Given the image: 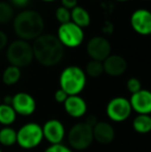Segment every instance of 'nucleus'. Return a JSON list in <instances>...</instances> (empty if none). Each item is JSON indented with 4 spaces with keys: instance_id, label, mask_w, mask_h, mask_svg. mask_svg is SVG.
<instances>
[{
    "instance_id": "nucleus-1",
    "label": "nucleus",
    "mask_w": 151,
    "mask_h": 152,
    "mask_svg": "<svg viewBox=\"0 0 151 152\" xmlns=\"http://www.w3.org/2000/svg\"><path fill=\"white\" fill-rule=\"evenodd\" d=\"M34 59L47 67L55 66L63 59L64 47L61 45L56 35L42 33L32 42Z\"/></svg>"
},
{
    "instance_id": "nucleus-2",
    "label": "nucleus",
    "mask_w": 151,
    "mask_h": 152,
    "mask_svg": "<svg viewBox=\"0 0 151 152\" xmlns=\"http://www.w3.org/2000/svg\"><path fill=\"white\" fill-rule=\"evenodd\" d=\"M12 28L19 39L34 40L44 33V21L36 10H23L12 19Z\"/></svg>"
},
{
    "instance_id": "nucleus-3",
    "label": "nucleus",
    "mask_w": 151,
    "mask_h": 152,
    "mask_svg": "<svg viewBox=\"0 0 151 152\" xmlns=\"http://www.w3.org/2000/svg\"><path fill=\"white\" fill-rule=\"evenodd\" d=\"M87 84V76L80 66L69 65L63 68L59 76L60 89L65 91L67 95H80Z\"/></svg>"
},
{
    "instance_id": "nucleus-4",
    "label": "nucleus",
    "mask_w": 151,
    "mask_h": 152,
    "mask_svg": "<svg viewBox=\"0 0 151 152\" xmlns=\"http://www.w3.org/2000/svg\"><path fill=\"white\" fill-rule=\"evenodd\" d=\"M6 59L10 65L19 68L28 66L34 59L32 45L27 40H14L6 49Z\"/></svg>"
},
{
    "instance_id": "nucleus-5",
    "label": "nucleus",
    "mask_w": 151,
    "mask_h": 152,
    "mask_svg": "<svg viewBox=\"0 0 151 152\" xmlns=\"http://www.w3.org/2000/svg\"><path fill=\"white\" fill-rule=\"evenodd\" d=\"M67 136V142L73 150L82 151L90 147L93 143V128L85 121L78 122L69 128Z\"/></svg>"
},
{
    "instance_id": "nucleus-6",
    "label": "nucleus",
    "mask_w": 151,
    "mask_h": 152,
    "mask_svg": "<svg viewBox=\"0 0 151 152\" xmlns=\"http://www.w3.org/2000/svg\"><path fill=\"white\" fill-rule=\"evenodd\" d=\"M42 127L36 122H27L17 130V144L22 149H34L42 144Z\"/></svg>"
},
{
    "instance_id": "nucleus-7",
    "label": "nucleus",
    "mask_w": 151,
    "mask_h": 152,
    "mask_svg": "<svg viewBox=\"0 0 151 152\" xmlns=\"http://www.w3.org/2000/svg\"><path fill=\"white\" fill-rule=\"evenodd\" d=\"M57 38L64 48H78L85 39V32L83 28L71 22L60 24L57 29Z\"/></svg>"
},
{
    "instance_id": "nucleus-8",
    "label": "nucleus",
    "mask_w": 151,
    "mask_h": 152,
    "mask_svg": "<svg viewBox=\"0 0 151 152\" xmlns=\"http://www.w3.org/2000/svg\"><path fill=\"white\" fill-rule=\"evenodd\" d=\"M133 113L129 99L123 96H116L109 100L106 107V114L111 121L120 123L129 118Z\"/></svg>"
},
{
    "instance_id": "nucleus-9",
    "label": "nucleus",
    "mask_w": 151,
    "mask_h": 152,
    "mask_svg": "<svg viewBox=\"0 0 151 152\" xmlns=\"http://www.w3.org/2000/svg\"><path fill=\"white\" fill-rule=\"evenodd\" d=\"M86 51L91 60H96L104 62L111 55L112 46L111 42L106 37L96 35L91 37L87 42Z\"/></svg>"
},
{
    "instance_id": "nucleus-10",
    "label": "nucleus",
    "mask_w": 151,
    "mask_h": 152,
    "mask_svg": "<svg viewBox=\"0 0 151 152\" xmlns=\"http://www.w3.org/2000/svg\"><path fill=\"white\" fill-rule=\"evenodd\" d=\"M44 139L50 145L61 144L66 136L65 126L58 119H49L42 125Z\"/></svg>"
},
{
    "instance_id": "nucleus-11",
    "label": "nucleus",
    "mask_w": 151,
    "mask_h": 152,
    "mask_svg": "<svg viewBox=\"0 0 151 152\" xmlns=\"http://www.w3.org/2000/svg\"><path fill=\"white\" fill-rule=\"evenodd\" d=\"M17 115L31 116L36 110V102L31 94L27 92H18L12 96V104Z\"/></svg>"
},
{
    "instance_id": "nucleus-12",
    "label": "nucleus",
    "mask_w": 151,
    "mask_h": 152,
    "mask_svg": "<svg viewBox=\"0 0 151 152\" xmlns=\"http://www.w3.org/2000/svg\"><path fill=\"white\" fill-rule=\"evenodd\" d=\"M131 26L140 35L151 34V12L146 8H138L131 16Z\"/></svg>"
},
{
    "instance_id": "nucleus-13",
    "label": "nucleus",
    "mask_w": 151,
    "mask_h": 152,
    "mask_svg": "<svg viewBox=\"0 0 151 152\" xmlns=\"http://www.w3.org/2000/svg\"><path fill=\"white\" fill-rule=\"evenodd\" d=\"M131 109L138 115L151 114V91L141 89L140 91L131 94L129 98Z\"/></svg>"
},
{
    "instance_id": "nucleus-14",
    "label": "nucleus",
    "mask_w": 151,
    "mask_h": 152,
    "mask_svg": "<svg viewBox=\"0 0 151 152\" xmlns=\"http://www.w3.org/2000/svg\"><path fill=\"white\" fill-rule=\"evenodd\" d=\"M63 108L65 113L71 118H82L87 113V102L82 96L71 95L63 104Z\"/></svg>"
},
{
    "instance_id": "nucleus-15",
    "label": "nucleus",
    "mask_w": 151,
    "mask_h": 152,
    "mask_svg": "<svg viewBox=\"0 0 151 152\" xmlns=\"http://www.w3.org/2000/svg\"><path fill=\"white\" fill-rule=\"evenodd\" d=\"M104 70L108 76L120 77L126 72L127 62L122 56L117 54H111L103 62Z\"/></svg>"
},
{
    "instance_id": "nucleus-16",
    "label": "nucleus",
    "mask_w": 151,
    "mask_h": 152,
    "mask_svg": "<svg viewBox=\"0 0 151 152\" xmlns=\"http://www.w3.org/2000/svg\"><path fill=\"white\" fill-rule=\"evenodd\" d=\"M93 138L101 145H108L113 142L115 138V129L111 123L107 121H97L93 126Z\"/></svg>"
},
{
    "instance_id": "nucleus-17",
    "label": "nucleus",
    "mask_w": 151,
    "mask_h": 152,
    "mask_svg": "<svg viewBox=\"0 0 151 152\" xmlns=\"http://www.w3.org/2000/svg\"><path fill=\"white\" fill-rule=\"evenodd\" d=\"M71 21L76 25H78L79 27L84 29L85 27H88L90 25L91 16L85 7L77 5L75 8L71 10Z\"/></svg>"
},
{
    "instance_id": "nucleus-18",
    "label": "nucleus",
    "mask_w": 151,
    "mask_h": 152,
    "mask_svg": "<svg viewBox=\"0 0 151 152\" xmlns=\"http://www.w3.org/2000/svg\"><path fill=\"white\" fill-rule=\"evenodd\" d=\"M131 125H133V130L138 134H149L151 132V116L150 115H137L133 118Z\"/></svg>"
},
{
    "instance_id": "nucleus-19",
    "label": "nucleus",
    "mask_w": 151,
    "mask_h": 152,
    "mask_svg": "<svg viewBox=\"0 0 151 152\" xmlns=\"http://www.w3.org/2000/svg\"><path fill=\"white\" fill-rule=\"evenodd\" d=\"M17 113L10 104L2 102L0 104V124L3 126H10L17 120Z\"/></svg>"
},
{
    "instance_id": "nucleus-20",
    "label": "nucleus",
    "mask_w": 151,
    "mask_h": 152,
    "mask_svg": "<svg viewBox=\"0 0 151 152\" xmlns=\"http://www.w3.org/2000/svg\"><path fill=\"white\" fill-rule=\"evenodd\" d=\"M21 75V68L14 65H8L2 74V81L7 86H12L20 81Z\"/></svg>"
},
{
    "instance_id": "nucleus-21",
    "label": "nucleus",
    "mask_w": 151,
    "mask_h": 152,
    "mask_svg": "<svg viewBox=\"0 0 151 152\" xmlns=\"http://www.w3.org/2000/svg\"><path fill=\"white\" fill-rule=\"evenodd\" d=\"M0 144L10 147L17 144V130L10 126H3L0 129Z\"/></svg>"
},
{
    "instance_id": "nucleus-22",
    "label": "nucleus",
    "mask_w": 151,
    "mask_h": 152,
    "mask_svg": "<svg viewBox=\"0 0 151 152\" xmlns=\"http://www.w3.org/2000/svg\"><path fill=\"white\" fill-rule=\"evenodd\" d=\"M86 76L91 77V78H98L105 72L104 70L103 62L96 60H90L86 64V67L84 69Z\"/></svg>"
},
{
    "instance_id": "nucleus-23",
    "label": "nucleus",
    "mask_w": 151,
    "mask_h": 152,
    "mask_svg": "<svg viewBox=\"0 0 151 152\" xmlns=\"http://www.w3.org/2000/svg\"><path fill=\"white\" fill-rule=\"evenodd\" d=\"M14 7L10 3L0 1V24H6L14 19Z\"/></svg>"
},
{
    "instance_id": "nucleus-24",
    "label": "nucleus",
    "mask_w": 151,
    "mask_h": 152,
    "mask_svg": "<svg viewBox=\"0 0 151 152\" xmlns=\"http://www.w3.org/2000/svg\"><path fill=\"white\" fill-rule=\"evenodd\" d=\"M55 17H56V20L60 24L69 23L71 22V10L63 7V6H59V7H57L56 12H55Z\"/></svg>"
},
{
    "instance_id": "nucleus-25",
    "label": "nucleus",
    "mask_w": 151,
    "mask_h": 152,
    "mask_svg": "<svg viewBox=\"0 0 151 152\" xmlns=\"http://www.w3.org/2000/svg\"><path fill=\"white\" fill-rule=\"evenodd\" d=\"M126 89L128 90L129 93L133 94V93H136V92L141 90V89H142V84H141V82H140L139 79L133 77V78H129L128 80H127Z\"/></svg>"
},
{
    "instance_id": "nucleus-26",
    "label": "nucleus",
    "mask_w": 151,
    "mask_h": 152,
    "mask_svg": "<svg viewBox=\"0 0 151 152\" xmlns=\"http://www.w3.org/2000/svg\"><path fill=\"white\" fill-rule=\"evenodd\" d=\"M44 152H74V150L71 147L61 143L57 145H50Z\"/></svg>"
},
{
    "instance_id": "nucleus-27",
    "label": "nucleus",
    "mask_w": 151,
    "mask_h": 152,
    "mask_svg": "<svg viewBox=\"0 0 151 152\" xmlns=\"http://www.w3.org/2000/svg\"><path fill=\"white\" fill-rule=\"evenodd\" d=\"M67 97H69V95H67L66 92L63 91L62 89H60V88L55 91V93H54V99L56 100V102H58V104H63L65 102V100L67 99Z\"/></svg>"
},
{
    "instance_id": "nucleus-28",
    "label": "nucleus",
    "mask_w": 151,
    "mask_h": 152,
    "mask_svg": "<svg viewBox=\"0 0 151 152\" xmlns=\"http://www.w3.org/2000/svg\"><path fill=\"white\" fill-rule=\"evenodd\" d=\"M60 1L61 6H63V7L67 8L69 10H71L78 5V0H60Z\"/></svg>"
},
{
    "instance_id": "nucleus-29",
    "label": "nucleus",
    "mask_w": 151,
    "mask_h": 152,
    "mask_svg": "<svg viewBox=\"0 0 151 152\" xmlns=\"http://www.w3.org/2000/svg\"><path fill=\"white\" fill-rule=\"evenodd\" d=\"M8 44V36L4 31L0 30V51L6 48Z\"/></svg>"
},
{
    "instance_id": "nucleus-30",
    "label": "nucleus",
    "mask_w": 151,
    "mask_h": 152,
    "mask_svg": "<svg viewBox=\"0 0 151 152\" xmlns=\"http://www.w3.org/2000/svg\"><path fill=\"white\" fill-rule=\"evenodd\" d=\"M9 1L12 6H16V7L19 8H24L25 6L28 5L30 0H9Z\"/></svg>"
},
{
    "instance_id": "nucleus-31",
    "label": "nucleus",
    "mask_w": 151,
    "mask_h": 152,
    "mask_svg": "<svg viewBox=\"0 0 151 152\" xmlns=\"http://www.w3.org/2000/svg\"><path fill=\"white\" fill-rule=\"evenodd\" d=\"M86 123H88L89 125H91L93 127V126L95 125V124L97 123V120H96V117L95 116H89L88 118H86V120H85Z\"/></svg>"
},
{
    "instance_id": "nucleus-32",
    "label": "nucleus",
    "mask_w": 151,
    "mask_h": 152,
    "mask_svg": "<svg viewBox=\"0 0 151 152\" xmlns=\"http://www.w3.org/2000/svg\"><path fill=\"white\" fill-rule=\"evenodd\" d=\"M44 2H54V1H57V0H42Z\"/></svg>"
},
{
    "instance_id": "nucleus-33",
    "label": "nucleus",
    "mask_w": 151,
    "mask_h": 152,
    "mask_svg": "<svg viewBox=\"0 0 151 152\" xmlns=\"http://www.w3.org/2000/svg\"><path fill=\"white\" fill-rule=\"evenodd\" d=\"M116 1H119V2H125V1H129V0H116Z\"/></svg>"
},
{
    "instance_id": "nucleus-34",
    "label": "nucleus",
    "mask_w": 151,
    "mask_h": 152,
    "mask_svg": "<svg viewBox=\"0 0 151 152\" xmlns=\"http://www.w3.org/2000/svg\"><path fill=\"white\" fill-rule=\"evenodd\" d=\"M2 104V102H1V97H0V104Z\"/></svg>"
},
{
    "instance_id": "nucleus-35",
    "label": "nucleus",
    "mask_w": 151,
    "mask_h": 152,
    "mask_svg": "<svg viewBox=\"0 0 151 152\" xmlns=\"http://www.w3.org/2000/svg\"><path fill=\"white\" fill-rule=\"evenodd\" d=\"M0 152H3V151H2V149H1V148H0Z\"/></svg>"
},
{
    "instance_id": "nucleus-36",
    "label": "nucleus",
    "mask_w": 151,
    "mask_h": 152,
    "mask_svg": "<svg viewBox=\"0 0 151 152\" xmlns=\"http://www.w3.org/2000/svg\"><path fill=\"white\" fill-rule=\"evenodd\" d=\"M150 36H151V34H150Z\"/></svg>"
}]
</instances>
